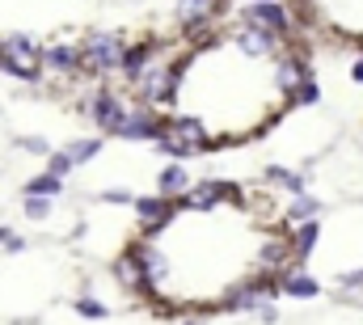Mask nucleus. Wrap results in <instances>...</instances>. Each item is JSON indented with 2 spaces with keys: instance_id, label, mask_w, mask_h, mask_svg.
<instances>
[{
  "instance_id": "obj_1",
  "label": "nucleus",
  "mask_w": 363,
  "mask_h": 325,
  "mask_svg": "<svg viewBox=\"0 0 363 325\" xmlns=\"http://www.w3.org/2000/svg\"><path fill=\"white\" fill-rule=\"evenodd\" d=\"M81 68L85 72H93V77H110L114 68H118V55H123V34H114V30H93V34H85L81 43Z\"/></svg>"
},
{
  "instance_id": "obj_2",
  "label": "nucleus",
  "mask_w": 363,
  "mask_h": 325,
  "mask_svg": "<svg viewBox=\"0 0 363 325\" xmlns=\"http://www.w3.org/2000/svg\"><path fill=\"white\" fill-rule=\"evenodd\" d=\"M245 26H258L274 38H287L291 34V9L283 0H267V4H250L245 9Z\"/></svg>"
},
{
  "instance_id": "obj_3",
  "label": "nucleus",
  "mask_w": 363,
  "mask_h": 325,
  "mask_svg": "<svg viewBox=\"0 0 363 325\" xmlns=\"http://www.w3.org/2000/svg\"><path fill=\"white\" fill-rule=\"evenodd\" d=\"M89 114L106 136H118V127L127 123V101H123L118 93H110V89H97L93 101H89Z\"/></svg>"
},
{
  "instance_id": "obj_4",
  "label": "nucleus",
  "mask_w": 363,
  "mask_h": 325,
  "mask_svg": "<svg viewBox=\"0 0 363 325\" xmlns=\"http://www.w3.org/2000/svg\"><path fill=\"white\" fill-rule=\"evenodd\" d=\"M169 123H174V119H161L157 110L135 106V110H127V123L118 127V140H157V136L169 131Z\"/></svg>"
},
{
  "instance_id": "obj_5",
  "label": "nucleus",
  "mask_w": 363,
  "mask_h": 325,
  "mask_svg": "<svg viewBox=\"0 0 363 325\" xmlns=\"http://www.w3.org/2000/svg\"><path fill=\"white\" fill-rule=\"evenodd\" d=\"M38 68L55 72V77H77V72H85L81 68V47L77 43H47L43 55H38Z\"/></svg>"
},
{
  "instance_id": "obj_6",
  "label": "nucleus",
  "mask_w": 363,
  "mask_h": 325,
  "mask_svg": "<svg viewBox=\"0 0 363 325\" xmlns=\"http://www.w3.org/2000/svg\"><path fill=\"white\" fill-rule=\"evenodd\" d=\"M274 292H283L291 300H313V296H321V283H317V275H308V266H287L274 279Z\"/></svg>"
},
{
  "instance_id": "obj_7",
  "label": "nucleus",
  "mask_w": 363,
  "mask_h": 325,
  "mask_svg": "<svg viewBox=\"0 0 363 325\" xmlns=\"http://www.w3.org/2000/svg\"><path fill=\"white\" fill-rule=\"evenodd\" d=\"M152 51H157V43H152V38H140L135 47H123V55H118V72L135 84L148 68H152Z\"/></svg>"
},
{
  "instance_id": "obj_8",
  "label": "nucleus",
  "mask_w": 363,
  "mask_h": 325,
  "mask_svg": "<svg viewBox=\"0 0 363 325\" xmlns=\"http://www.w3.org/2000/svg\"><path fill=\"white\" fill-rule=\"evenodd\" d=\"M135 207V216H140V224H144V233H152V228H161L174 211H178V203L174 199H161V194H144V199H135L131 203Z\"/></svg>"
},
{
  "instance_id": "obj_9",
  "label": "nucleus",
  "mask_w": 363,
  "mask_h": 325,
  "mask_svg": "<svg viewBox=\"0 0 363 325\" xmlns=\"http://www.w3.org/2000/svg\"><path fill=\"white\" fill-rule=\"evenodd\" d=\"M190 190V169H182L178 161H169L165 169H157V194L161 199H182Z\"/></svg>"
},
{
  "instance_id": "obj_10",
  "label": "nucleus",
  "mask_w": 363,
  "mask_h": 325,
  "mask_svg": "<svg viewBox=\"0 0 363 325\" xmlns=\"http://www.w3.org/2000/svg\"><path fill=\"white\" fill-rule=\"evenodd\" d=\"M317 241H321V224H317V220H308V224H300V228L287 237V249H291V258L304 266V262H308V253L317 249Z\"/></svg>"
},
{
  "instance_id": "obj_11",
  "label": "nucleus",
  "mask_w": 363,
  "mask_h": 325,
  "mask_svg": "<svg viewBox=\"0 0 363 325\" xmlns=\"http://www.w3.org/2000/svg\"><path fill=\"white\" fill-rule=\"evenodd\" d=\"M279 216H283V224H308V220H321V199H313V194H296Z\"/></svg>"
},
{
  "instance_id": "obj_12",
  "label": "nucleus",
  "mask_w": 363,
  "mask_h": 325,
  "mask_svg": "<svg viewBox=\"0 0 363 325\" xmlns=\"http://www.w3.org/2000/svg\"><path fill=\"white\" fill-rule=\"evenodd\" d=\"M114 279L127 287V292H135V296H144V279H140V262H135V253L131 249H123L118 258H114Z\"/></svg>"
},
{
  "instance_id": "obj_13",
  "label": "nucleus",
  "mask_w": 363,
  "mask_h": 325,
  "mask_svg": "<svg viewBox=\"0 0 363 325\" xmlns=\"http://www.w3.org/2000/svg\"><path fill=\"white\" fill-rule=\"evenodd\" d=\"M21 194H34V199H60V194H64V182L51 177V173H34V177L21 186Z\"/></svg>"
},
{
  "instance_id": "obj_14",
  "label": "nucleus",
  "mask_w": 363,
  "mask_h": 325,
  "mask_svg": "<svg viewBox=\"0 0 363 325\" xmlns=\"http://www.w3.org/2000/svg\"><path fill=\"white\" fill-rule=\"evenodd\" d=\"M267 182L283 186L287 194H304V186H308V177H300V173H287L283 165H267Z\"/></svg>"
},
{
  "instance_id": "obj_15",
  "label": "nucleus",
  "mask_w": 363,
  "mask_h": 325,
  "mask_svg": "<svg viewBox=\"0 0 363 325\" xmlns=\"http://www.w3.org/2000/svg\"><path fill=\"white\" fill-rule=\"evenodd\" d=\"M64 153L72 157V165H85V161H93V157L101 153V140H97V136H81V140H72Z\"/></svg>"
},
{
  "instance_id": "obj_16",
  "label": "nucleus",
  "mask_w": 363,
  "mask_h": 325,
  "mask_svg": "<svg viewBox=\"0 0 363 325\" xmlns=\"http://www.w3.org/2000/svg\"><path fill=\"white\" fill-rule=\"evenodd\" d=\"M287 101H291V106H317V101H321V84H317V77H313V81H300V84H291V93H287Z\"/></svg>"
},
{
  "instance_id": "obj_17",
  "label": "nucleus",
  "mask_w": 363,
  "mask_h": 325,
  "mask_svg": "<svg viewBox=\"0 0 363 325\" xmlns=\"http://www.w3.org/2000/svg\"><path fill=\"white\" fill-rule=\"evenodd\" d=\"M43 161H47V169H43V173H51V177H60V182H64V177H68V173L77 169V165H72V157H68L64 148H51V153H47Z\"/></svg>"
},
{
  "instance_id": "obj_18",
  "label": "nucleus",
  "mask_w": 363,
  "mask_h": 325,
  "mask_svg": "<svg viewBox=\"0 0 363 325\" xmlns=\"http://www.w3.org/2000/svg\"><path fill=\"white\" fill-rule=\"evenodd\" d=\"M21 211H26V220H34V224H43V220H51V211H55V203H51V199H34V194H26V203H21Z\"/></svg>"
},
{
  "instance_id": "obj_19",
  "label": "nucleus",
  "mask_w": 363,
  "mask_h": 325,
  "mask_svg": "<svg viewBox=\"0 0 363 325\" xmlns=\"http://www.w3.org/2000/svg\"><path fill=\"white\" fill-rule=\"evenodd\" d=\"M77 313L89 317V321H106V317H110V309H106L97 296H81V300H77Z\"/></svg>"
},
{
  "instance_id": "obj_20",
  "label": "nucleus",
  "mask_w": 363,
  "mask_h": 325,
  "mask_svg": "<svg viewBox=\"0 0 363 325\" xmlns=\"http://www.w3.org/2000/svg\"><path fill=\"white\" fill-rule=\"evenodd\" d=\"M13 144H17L21 153H34V157H47V153H51V140H43V136H17Z\"/></svg>"
},
{
  "instance_id": "obj_21",
  "label": "nucleus",
  "mask_w": 363,
  "mask_h": 325,
  "mask_svg": "<svg viewBox=\"0 0 363 325\" xmlns=\"http://www.w3.org/2000/svg\"><path fill=\"white\" fill-rule=\"evenodd\" d=\"M97 199H101V203H110V207H123V203H135V194H131L127 186H114V190H101Z\"/></svg>"
},
{
  "instance_id": "obj_22",
  "label": "nucleus",
  "mask_w": 363,
  "mask_h": 325,
  "mask_svg": "<svg viewBox=\"0 0 363 325\" xmlns=\"http://www.w3.org/2000/svg\"><path fill=\"white\" fill-rule=\"evenodd\" d=\"M338 283H342V287H363V266H359V270H342V275H338Z\"/></svg>"
},
{
  "instance_id": "obj_23",
  "label": "nucleus",
  "mask_w": 363,
  "mask_h": 325,
  "mask_svg": "<svg viewBox=\"0 0 363 325\" xmlns=\"http://www.w3.org/2000/svg\"><path fill=\"white\" fill-rule=\"evenodd\" d=\"M4 249H9V253H17V249H26V237H17V233H13V237L4 241Z\"/></svg>"
},
{
  "instance_id": "obj_24",
  "label": "nucleus",
  "mask_w": 363,
  "mask_h": 325,
  "mask_svg": "<svg viewBox=\"0 0 363 325\" xmlns=\"http://www.w3.org/2000/svg\"><path fill=\"white\" fill-rule=\"evenodd\" d=\"M351 81H355V84H363V55L355 60V64H351Z\"/></svg>"
},
{
  "instance_id": "obj_25",
  "label": "nucleus",
  "mask_w": 363,
  "mask_h": 325,
  "mask_svg": "<svg viewBox=\"0 0 363 325\" xmlns=\"http://www.w3.org/2000/svg\"><path fill=\"white\" fill-rule=\"evenodd\" d=\"M9 237H13V228H0V245L9 241Z\"/></svg>"
},
{
  "instance_id": "obj_26",
  "label": "nucleus",
  "mask_w": 363,
  "mask_h": 325,
  "mask_svg": "<svg viewBox=\"0 0 363 325\" xmlns=\"http://www.w3.org/2000/svg\"><path fill=\"white\" fill-rule=\"evenodd\" d=\"M182 325H194V321H182Z\"/></svg>"
}]
</instances>
